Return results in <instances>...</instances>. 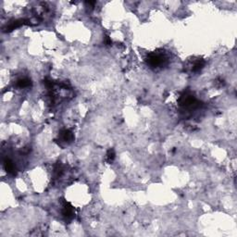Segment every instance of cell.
Segmentation results:
<instances>
[{
    "label": "cell",
    "mask_w": 237,
    "mask_h": 237,
    "mask_svg": "<svg viewBox=\"0 0 237 237\" xmlns=\"http://www.w3.org/2000/svg\"><path fill=\"white\" fill-rule=\"evenodd\" d=\"M166 61H167V58L162 52L161 53H159V52L152 53L148 56V59H147V63L153 68L161 67L165 64Z\"/></svg>",
    "instance_id": "6da1fadb"
},
{
    "label": "cell",
    "mask_w": 237,
    "mask_h": 237,
    "mask_svg": "<svg viewBox=\"0 0 237 237\" xmlns=\"http://www.w3.org/2000/svg\"><path fill=\"white\" fill-rule=\"evenodd\" d=\"M31 84H32L31 80H29L28 78H21V79H19L17 82V85L20 88H27Z\"/></svg>",
    "instance_id": "7a4b0ae2"
},
{
    "label": "cell",
    "mask_w": 237,
    "mask_h": 237,
    "mask_svg": "<svg viewBox=\"0 0 237 237\" xmlns=\"http://www.w3.org/2000/svg\"><path fill=\"white\" fill-rule=\"evenodd\" d=\"M115 159V152L113 149H110L107 153V159L109 162H112Z\"/></svg>",
    "instance_id": "3957f363"
}]
</instances>
